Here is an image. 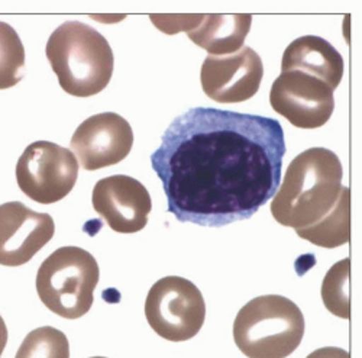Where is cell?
Here are the masks:
<instances>
[{
  "label": "cell",
  "mask_w": 362,
  "mask_h": 358,
  "mask_svg": "<svg viewBox=\"0 0 362 358\" xmlns=\"http://www.w3.org/2000/svg\"><path fill=\"white\" fill-rule=\"evenodd\" d=\"M306 358H351L349 352L338 347H323L310 352Z\"/></svg>",
  "instance_id": "obj_19"
},
{
  "label": "cell",
  "mask_w": 362,
  "mask_h": 358,
  "mask_svg": "<svg viewBox=\"0 0 362 358\" xmlns=\"http://www.w3.org/2000/svg\"><path fill=\"white\" fill-rule=\"evenodd\" d=\"M45 55L63 91L90 98L109 84L115 58L107 40L87 23L69 21L51 34Z\"/></svg>",
  "instance_id": "obj_3"
},
{
  "label": "cell",
  "mask_w": 362,
  "mask_h": 358,
  "mask_svg": "<svg viewBox=\"0 0 362 358\" xmlns=\"http://www.w3.org/2000/svg\"><path fill=\"white\" fill-rule=\"evenodd\" d=\"M296 233L322 248H337L351 241V190L342 187L334 209L317 224L298 229Z\"/></svg>",
  "instance_id": "obj_15"
},
{
  "label": "cell",
  "mask_w": 362,
  "mask_h": 358,
  "mask_svg": "<svg viewBox=\"0 0 362 358\" xmlns=\"http://www.w3.org/2000/svg\"><path fill=\"white\" fill-rule=\"evenodd\" d=\"M305 316L290 299L279 294L255 297L233 322V341L248 358H287L305 335Z\"/></svg>",
  "instance_id": "obj_4"
},
{
  "label": "cell",
  "mask_w": 362,
  "mask_h": 358,
  "mask_svg": "<svg viewBox=\"0 0 362 358\" xmlns=\"http://www.w3.org/2000/svg\"><path fill=\"white\" fill-rule=\"evenodd\" d=\"M78 164L96 171L124 161L134 145V132L125 117L113 112L98 113L81 122L71 141Z\"/></svg>",
  "instance_id": "obj_9"
},
{
  "label": "cell",
  "mask_w": 362,
  "mask_h": 358,
  "mask_svg": "<svg viewBox=\"0 0 362 358\" xmlns=\"http://www.w3.org/2000/svg\"><path fill=\"white\" fill-rule=\"evenodd\" d=\"M8 326L4 321V318L0 316V357H2L4 351H5V347L8 344Z\"/></svg>",
  "instance_id": "obj_20"
},
{
  "label": "cell",
  "mask_w": 362,
  "mask_h": 358,
  "mask_svg": "<svg viewBox=\"0 0 362 358\" xmlns=\"http://www.w3.org/2000/svg\"><path fill=\"white\" fill-rule=\"evenodd\" d=\"M99 277V264L92 254L80 247H62L42 261L35 286L52 313L78 319L93 306Z\"/></svg>",
  "instance_id": "obj_5"
},
{
  "label": "cell",
  "mask_w": 362,
  "mask_h": 358,
  "mask_svg": "<svg viewBox=\"0 0 362 358\" xmlns=\"http://www.w3.org/2000/svg\"><path fill=\"white\" fill-rule=\"evenodd\" d=\"M25 48L15 29L0 22V91L16 86L23 77Z\"/></svg>",
  "instance_id": "obj_17"
},
{
  "label": "cell",
  "mask_w": 362,
  "mask_h": 358,
  "mask_svg": "<svg viewBox=\"0 0 362 358\" xmlns=\"http://www.w3.org/2000/svg\"><path fill=\"white\" fill-rule=\"evenodd\" d=\"M284 131L273 117L193 108L177 116L151 156L167 211L180 222L226 226L250 219L280 182Z\"/></svg>",
  "instance_id": "obj_1"
},
{
  "label": "cell",
  "mask_w": 362,
  "mask_h": 358,
  "mask_svg": "<svg viewBox=\"0 0 362 358\" xmlns=\"http://www.w3.org/2000/svg\"><path fill=\"white\" fill-rule=\"evenodd\" d=\"M269 103L300 129L323 127L335 110L334 91L323 81L300 71H286L274 80Z\"/></svg>",
  "instance_id": "obj_8"
},
{
  "label": "cell",
  "mask_w": 362,
  "mask_h": 358,
  "mask_svg": "<svg viewBox=\"0 0 362 358\" xmlns=\"http://www.w3.org/2000/svg\"><path fill=\"white\" fill-rule=\"evenodd\" d=\"M90 358H106V357H90Z\"/></svg>",
  "instance_id": "obj_21"
},
{
  "label": "cell",
  "mask_w": 362,
  "mask_h": 358,
  "mask_svg": "<svg viewBox=\"0 0 362 358\" xmlns=\"http://www.w3.org/2000/svg\"><path fill=\"white\" fill-rule=\"evenodd\" d=\"M341 160L327 148H310L288 166L273 202L271 215L296 231L323 219L337 204L342 190Z\"/></svg>",
  "instance_id": "obj_2"
},
{
  "label": "cell",
  "mask_w": 362,
  "mask_h": 358,
  "mask_svg": "<svg viewBox=\"0 0 362 358\" xmlns=\"http://www.w3.org/2000/svg\"><path fill=\"white\" fill-rule=\"evenodd\" d=\"M345 63L339 51L326 40L316 35H305L294 40L283 54L281 73L300 71L309 74L332 91L344 77Z\"/></svg>",
  "instance_id": "obj_13"
},
{
  "label": "cell",
  "mask_w": 362,
  "mask_h": 358,
  "mask_svg": "<svg viewBox=\"0 0 362 358\" xmlns=\"http://www.w3.org/2000/svg\"><path fill=\"white\" fill-rule=\"evenodd\" d=\"M95 211L117 233H136L148 224L153 200L146 187L134 177L116 174L95 185L92 193Z\"/></svg>",
  "instance_id": "obj_12"
},
{
  "label": "cell",
  "mask_w": 362,
  "mask_h": 358,
  "mask_svg": "<svg viewBox=\"0 0 362 358\" xmlns=\"http://www.w3.org/2000/svg\"><path fill=\"white\" fill-rule=\"evenodd\" d=\"M80 164L69 148L49 141L29 144L16 164V183L31 200L52 204L73 190Z\"/></svg>",
  "instance_id": "obj_7"
},
{
  "label": "cell",
  "mask_w": 362,
  "mask_h": 358,
  "mask_svg": "<svg viewBox=\"0 0 362 358\" xmlns=\"http://www.w3.org/2000/svg\"><path fill=\"white\" fill-rule=\"evenodd\" d=\"M264 77L261 57L250 47L222 57H207L200 73L206 96L218 103H240L259 91Z\"/></svg>",
  "instance_id": "obj_10"
},
{
  "label": "cell",
  "mask_w": 362,
  "mask_h": 358,
  "mask_svg": "<svg viewBox=\"0 0 362 358\" xmlns=\"http://www.w3.org/2000/svg\"><path fill=\"white\" fill-rule=\"evenodd\" d=\"M351 260L344 258L329 268L322 283V301L338 318L351 319Z\"/></svg>",
  "instance_id": "obj_16"
},
{
  "label": "cell",
  "mask_w": 362,
  "mask_h": 358,
  "mask_svg": "<svg viewBox=\"0 0 362 358\" xmlns=\"http://www.w3.org/2000/svg\"><path fill=\"white\" fill-rule=\"evenodd\" d=\"M55 233L51 215L22 202L0 204V265L19 267L31 261Z\"/></svg>",
  "instance_id": "obj_11"
},
{
  "label": "cell",
  "mask_w": 362,
  "mask_h": 358,
  "mask_svg": "<svg viewBox=\"0 0 362 358\" xmlns=\"http://www.w3.org/2000/svg\"><path fill=\"white\" fill-rule=\"evenodd\" d=\"M251 23V15H203L200 23L187 35L197 47L206 50L210 55H230L244 47Z\"/></svg>",
  "instance_id": "obj_14"
},
{
  "label": "cell",
  "mask_w": 362,
  "mask_h": 358,
  "mask_svg": "<svg viewBox=\"0 0 362 358\" xmlns=\"http://www.w3.org/2000/svg\"><path fill=\"white\" fill-rule=\"evenodd\" d=\"M145 318L161 338L171 342L189 341L200 333L206 319L203 294L185 277H163L146 294Z\"/></svg>",
  "instance_id": "obj_6"
},
{
  "label": "cell",
  "mask_w": 362,
  "mask_h": 358,
  "mask_svg": "<svg viewBox=\"0 0 362 358\" xmlns=\"http://www.w3.org/2000/svg\"><path fill=\"white\" fill-rule=\"evenodd\" d=\"M15 358H70V344L63 331L41 326L25 337Z\"/></svg>",
  "instance_id": "obj_18"
}]
</instances>
